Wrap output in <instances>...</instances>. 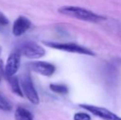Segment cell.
<instances>
[{
  "instance_id": "1",
  "label": "cell",
  "mask_w": 121,
  "mask_h": 120,
  "mask_svg": "<svg viewBox=\"0 0 121 120\" xmlns=\"http://www.w3.org/2000/svg\"><path fill=\"white\" fill-rule=\"evenodd\" d=\"M59 12L61 14L77 18V19L82 20V21H89V22H99V21L105 19L104 17L96 14L93 12L75 6L62 7L59 9Z\"/></svg>"
},
{
  "instance_id": "2",
  "label": "cell",
  "mask_w": 121,
  "mask_h": 120,
  "mask_svg": "<svg viewBox=\"0 0 121 120\" xmlns=\"http://www.w3.org/2000/svg\"><path fill=\"white\" fill-rule=\"evenodd\" d=\"M21 89L22 94H24L26 97L32 103V104H37L40 102L38 93L35 89L33 85L31 77L29 72H26L22 75L21 78Z\"/></svg>"
},
{
  "instance_id": "3",
  "label": "cell",
  "mask_w": 121,
  "mask_h": 120,
  "mask_svg": "<svg viewBox=\"0 0 121 120\" xmlns=\"http://www.w3.org/2000/svg\"><path fill=\"white\" fill-rule=\"evenodd\" d=\"M43 43L45 45H47V46L51 47L53 49H56V50H59L70 52V53L90 55V56H94L95 55V54L90 50L73 43H57V42L49 41H44Z\"/></svg>"
},
{
  "instance_id": "4",
  "label": "cell",
  "mask_w": 121,
  "mask_h": 120,
  "mask_svg": "<svg viewBox=\"0 0 121 120\" xmlns=\"http://www.w3.org/2000/svg\"><path fill=\"white\" fill-rule=\"evenodd\" d=\"M80 107L83 108L86 110L89 111L90 113L93 114L94 115L97 117L100 118L102 119L105 120H121V118L114 114L113 112L108 110L105 108L98 107V106L91 105V104H79Z\"/></svg>"
},
{
  "instance_id": "5",
  "label": "cell",
  "mask_w": 121,
  "mask_h": 120,
  "mask_svg": "<svg viewBox=\"0 0 121 120\" xmlns=\"http://www.w3.org/2000/svg\"><path fill=\"white\" fill-rule=\"evenodd\" d=\"M21 54L31 59L40 58L45 54V50L43 47L33 42L26 43L21 49Z\"/></svg>"
},
{
  "instance_id": "6",
  "label": "cell",
  "mask_w": 121,
  "mask_h": 120,
  "mask_svg": "<svg viewBox=\"0 0 121 120\" xmlns=\"http://www.w3.org/2000/svg\"><path fill=\"white\" fill-rule=\"evenodd\" d=\"M20 61L21 55L18 52H13L9 55L4 67V73L7 77L14 76L17 72L20 67Z\"/></svg>"
},
{
  "instance_id": "7",
  "label": "cell",
  "mask_w": 121,
  "mask_h": 120,
  "mask_svg": "<svg viewBox=\"0 0 121 120\" xmlns=\"http://www.w3.org/2000/svg\"><path fill=\"white\" fill-rule=\"evenodd\" d=\"M30 66L34 72L45 77H50L55 72V67L52 63L44 62V61L33 62L30 64Z\"/></svg>"
},
{
  "instance_id": "8",
  "label": "cell",
  "mask_w": 121,
  "mask_h": 120,
  "mask_svg": "<svg viewBox=\"0 0 121 120\" xmlns=\"http://www.w3.org/2000/svg\"><path fill=\"white\" fill-rule=\"evenodd\" d=\"M31 26V22L27 17L20 16L16 19L13 26V34L15 36H21L25 34Z\"/></svg>"
},
{
  "instance_id": "9",
  "label": "cell",
  "mask_w": 121,
  "mask_h": 120,
  "mask_svg": "<svg viewBox=\"0 0 121 120\" xmlns=\"http://www.w3.org/2000/svg\"><path fill=\"white\" fill-rule=\"evenodd\" d=\"M8 77V82H9L13 92H14L15 94H17L19 96H23L22 91L21 89V85H20V82L17 77L15 75L12 76V77Z\"/></svg>"
},
{
  "instance_id": "10",
  "label": "cell",
  "mask_w": 121,
  "mask_h": 120,
  "mask_svg": "<svg viewBox=\"0 0 121 120\" xmlns=\"http://www.w3.org/2000/svg\"><path fill=\"white\" fill-rule=\"evenodd\" d=\"M16 120H33V115L29 110L22 107H18L15 112Z\"/></svg>"
},
{
  "instance_id": "11",
  "label": "cell",
  "mask_w": 121,
  "mask_h": 120,
  "mask_svg": "<svg viewBox=\"0 0 121 120\" xmlns=\"http://www.w3.org/2000/svg\"><path fill=\"white\" fill-rule=\"evenodd\" d=\"M49 88L51 91H54V93H57V94L65 95L69 93L68 87L63 84H50Z\"/></svg>"
},
{
  "instance_id": "12",
  "label": "cell",
  "mask_w": 121,
  "mask_h": 120,
  "mask_svg": "<svg viewBox=\"0 0 121 120\" xmlns=\"http://www.w3.org/2000/svg\"><path fill=\"white\" fill-rule=\"evenodd\" d=\"M0 109L4 111H10L12 109L10 102L1 95H0Z\"/></svg>"
},
{
  "instance_id": "13",
  "label": "cell",
  "mask_w": 121,
  "mask_h": 120,
  "mask_svg": "<svg viewBox=\"0 0 121 120\" xmlns=\"http://www.w3.org/2000/svg\"><path fill=\"white\" fill-rule=\"evenodd\" d=\"M9 24L8 19L6 17L4 14H3L2 12H0V31L5 29L8 25Z\"/></svg>"
},
{
  "instance_id": "14",
  "label": "cell",
  "mask_w": 121,
  "mask_h": 120,
  "mask_svg": "<svg viewBox=\"0 0 121 120\" xmlns=\"http://www.w3.org/2000/svg\"><path fill=\"white\" fill-rule=\"evenodd\" d=\"M74 120H91V117L89 114H86V113H77L75 114L74 117H73Z\"/></svg>"
},
{
  "instance_id": "15",
  "label": "cell",
  "mask_w": 121,
  "mask_h": 120,
  "mask_svg": "<svg viewBox=\"0 0 121 120\" xmlns=\"http://www.w3.org/2000/svg\"><path fill=\"white\" fill-rule=\"evenodd\" d=\"M1 76H2V75H1V74H0V80H1Z\"/></svg>"
},
{
  "instance_id": "16",
  "label": "cell",
  "mask_w": 121,
  "mask_h": 120,
  "mask_svg": "<svg viewBox=\"0 0 121 120\" xmlns=\"http://www.w3.org/2000/svg\"><path fill=\"white\" fill-rule=\"evenodd\" d=\"M0 54H1V48H0Z\"/></svg>"
}]
</instances>
